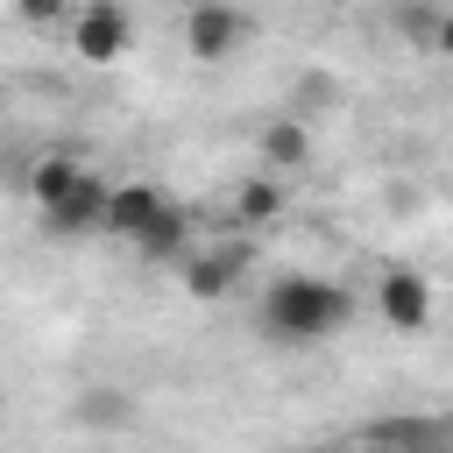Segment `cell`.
<instances>
[{"instance_id":"10","label":"cell","mask_w":453,"mask_h":453,"mask_svg":"<svg viewBox=\"0 0 453 453\" xmlns=\"http://www.w3.org/2000/svg\"><path fill=\"white\" fill-rule=\"evenodd\" d=\"M78 184H85V163H78V156H42V163L28 170V198H35L42 212H50V205H64Z\"/></svg>"},{"instance_id":"8","label":"cell","mask_w":453,"mask_h":453,"mask_svg":"<svg viewBox=\"0 0 453 453\" xmlns=\"http://www.w3.org/2000/svg\"><path fill=\"white\" fill-rule=\"evenodd\" d=\"M368 453H446V418H389L368 432Z\"/></svg>"},{"instance_id":"12","label":"cell","mask_w":453,"mask_h":453,"mask_svg":"<svg viewBox=\"0 0 453 453\" xmlns=\"http://www.w3.org/2000/svg\"><path fill=\"white\" fill-rule=\"evenodd\" d=\"M71 411H78V425H99V432L134 425V396H127V389H106V382H99V389H85Z\"/></svg>"},{"instance_id":"5","label":"cell","mask_w":453,"mask_h":453,"mask_svg":"<svg viewBox=\"0 0 453 453\" xmlns=\"http://www.w3.org/2000/svg\"><path fill=\"white\" fill-rule=\"evenodd\" d=\"M163 212V191L127 177V184H106V212H99V234H120V241H142V226Z\"/></svg>"},{"instance_id":"7","label":"cell","mask_w":453,"mask_h":453,"mask_svg":"<svg viewBox=\"0 0 453 453\" xmlns=\"http://www.w3.org/2000/svg\"><path fill=\"white\" fill-rule=\"evenodd\" d=\"M311 163V127L297 113H276L262 127V177H283V170H304Z\"/></svg>"},{"instance_id":"2","label":"cell","mask_w":453,"mask_h":453,"mask_svg":"<svg viewBox=\"0 0 453 453\" xmlns=\"http://www.w3.org/2000/svg\"><path fill=\"white\" fill-rule=\"evenodd\" d=\"M71 50L85 57V64H113V57H127L134 50V14L127 7H113V0H92V7H71Z\"/></svg>"},{"instance_id":"1","label":"cell","mask_w":453,"mask_h":453,"mask_svg":"<svg viewBox=\"0 0 453 453\" xmlns=\"http://www.w3.org/2000/svg\"><path fill=\"white\" fill-rule=\"evenodd\" d=\"M347 319H354V290L333 276H283L262 297V333L283 347H311V340L340 333Z\"/></svg>"},{"instance_id":"9","label":"cell","mask_w":453,"mask_h":453,"mask_svg":"<svg viewBox=\"0 0 453 453\" xmlns=\"http://www.w3.org/2000/svg\"><path fill=\"white\" fill-rule=\"evenodd\" d=\"M389 28H396L403 42H418V50H446V42H453V14H446V7H425V0H403V7L389 14Z\"/></svg>"},{"instance_id":"3","label":"cell","mask_w":453,"mask_h":453,"mask_svg":"<svg viewBox=\"0 0 453 453\" xmlns=\"http://www.w3.org/2000/svg\"><path fill=\"white\" fill-rule=\"evenodd\" d=\"M248 35H255V14H241V7L205 0V7H191V14H184V50H191L198 64H226Z\"/></svg>"},{"instance_id":"13","label":"cell","mask_w":453,"mask_h":453,"mask_svg":"<svg viewBox=\"0 0 453 453\" xmlns=\"http://www.w3.org/2000/svg\"><path fill=\"white\" fill-rule=\"evenodd\" d=\"M276 212H283V177H248L234 191V219L241 226H269Z\"/></svg>"},{"instance_id":"15","label":"cell","mask_w":453,"mask_h":453,"mask_svg":"<svg viewBox=\"0 0 453 453\" xmlns=\"http://www.w3.org/2000/svg\"><path fill=\"white\" fill-rule=\"evenodd\" d=\"M21 21H28V28H64V21H71V7H64V0H28V7H21Z\"/></svg>"},{"instance_id":"11","label":"cell","mask_w":453,"mask_h":453,"mask_svg":"<svg viewBox=\"0 0 453 453\" xmlns=\"http://www.w3.org/2000/svg\"><path fill=\"white\" fill-rule=\"evenodd\" d=\"M184 241H191V212L163 198V212H156V219L142 226V241H134V248H142L149 262H170V255H184Z\"/></svg>"},{"instance_id":"6","label":"cell","mask_w":453,"mask_h":453,"mask_svg":"<svg viewBox=\"0 0 453 453\" xmlns=\"http://www.w3.org/2000/svg\"><path fill=\"white\" fill-rule=\"evenodd\" d=\"M99 212H106V177H99V170H85V184H78L64 205H50V212H42V226H50V234H64V241H78V234H99Z\"/></svg>"},{"instance_id":"14","label":"cell","mask_w":453,"mask_h":453,"mask_svg":"<svg viewBox=\"0 0 453 453\" xmlns=\"http://www.w3.org/2000/svg\"><path fill=\"white\" fill-rule=\"evenodd\" d=\"M234 269H241V262H234L226 248H212V255H191V262H184V290H191V297H226Z\"/></svg>"},{"instance_id":"4","label":"cell","mask_w":453,"mask_h":453,"mask_svg":"<svg viewBox=\"0 0 453 453\" xmlns=\"http://www.w3.org/2000/svg\"><path fill=\"white\" fill-rule=\"evenodd\" d=\"M375 311H382L389 326H403V333H425V326H432V283H425V269H382Z\"/></svg>"}]
</instances>
